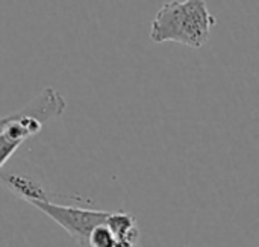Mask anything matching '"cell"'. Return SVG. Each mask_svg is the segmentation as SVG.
I'll return each mask as SVG.
<instances>
[{
	"label": "cell",
	"mask_w": 259,
	"mask_h": 247,
	"mask_svg": "<svg viewBox=\"0 0 259 247\" xmlns=\"http://www.w3.org/2000/svg\"><path fill=\"white\" fill-rule=\"evenodd\" d=\"M115 244V237L109 231V228L102 223L97 225L88 235L87 247H114Z\"/></svg>",
	"instance_id": "5b68a950"
},
{
	"label": "cell",
	"mask_w": 259,
	"mask_h": 247,
	"mask_svg": "<svg viewBox=\"0 0 259 247\" xmlns=\"http://www.w3.org/2000/svg\"><path fill=\"white\" fill-rule=\"evenodd\" d=\"M184 247H190V246H184Z\"/></svg>",
	"instance_id": "52a82bcc"
},
{
	"label": "cell",
	"mask_w": 259,
	"mask_h": 247,
	"mask_svg": "<svg viewBox=\"0 0 259 247\" xmlns=\"http://www.w3.org/2000/svg\"><path fill=\"white\" fill-rule=\"evenodd\" d=\"M67 103L52 87L44 88L20 111L0 118V170L12 158L17 149L36 135L46 123L64 114Z\"/></svg>",
	"instance_id": "7a4b0ae2"
},
{
	"label": "cell",
	"mask_w": 259,
	"mask_h": 247,
	"mask_svg": "<svg viewBox=\"0 0 259 247\" xmlns=\"http://www.w3.org/2000/svg\"><path fill=\"white\" fill-rule=\"evenodd\" d=\"M114 247H143L140 228L134 229L132 232H129L123 237H117Z\"/></svg>",
	"instance_id": "8992f818"
},
{
	"label": "cell",
	"mask_w": 259,
	"mask_h": 247,
	"mask_svg": "<svg viewBox=\"0 0 259 247\" xmlns=\"http://www.w3.org/2000/svg\"><path fill=\"white\" fill-rule=\"evenodd\" d=\"M214 24L215 17L206 0H171L156 12L150 26V39L200 49L209 41Z\"/></svg>",
	"instance_id": "6da1fadb"
},
{
	"label": "cell",
	"mask_w": 259,
	"mask_h": 247,
	"mask_svg": "<svg viewBox=\"0 0 259 247\" xmlns=\"http://www.w3.org/2000/svg\"><path fill=\"white\" fill-rule=\"evenodd\" d=\"M36 210L56 222L76 243L87 247L90 232L97 226L105 223L109 211H94L80 207L59 205L52 200H33L30 202Z\"/></svg>",
	"instance_id": "3957f363"
},
{
	"label": "cell",
	"mask_w": 259,
	"mask_h": 247,
	"mask_svg": "<svg viewBox=\"0 0 259 247\" xmlns=\"http://www.w3.org/2000/svg\"><path fill=\"white\" fill-rule=\"evenodd\" d=\"M0 182L17 197L30 203L33 200H53V194L49 193L36 179L26 175L0 173Z\"/></svg>",
	"instance_id": "277c9868"
}]
</instances>
